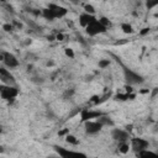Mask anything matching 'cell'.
Here are the masks:
<instances>
[{
	"instance_id": "cell-30",
	"label": "cell",
	"mask_w": 158,
	"mask_h": 158,
	"mask_svg": "<svg viewBox=\"0 0 158 158\" xmlns=\"http://www.w3.org/2000/svg\"><path fill=\"white\" fill-rule=\"evenodd\" d=\"M5 1H6V0H1V2H5Z\"/></svg>"
},
{
	"instance_id": "cell-7",
	"label": "cell",
	"mask_w": 158,
	"mask_h": 158,
	"mask_svg": "<svg viewBox=\"0 0 158 158\" xmlns=\"http://www.w3.org/2000/svg\"><path fill=\"white\" fill-rule=\"evenodd\" d=\"M130 146L135 153H138V152L148 148L149 142L143 137H133V138H130Z\"/></svg>"
},
{
	"instance_id": "cell-4",
	"label": "cell",
	"mask_w": 158,
	"mask_h": 158,
	"mask_svg": "<svg viewBox=\"0 0 158 158\" xmlns=\"http://www.w3.org/2000/svg\"><path fill=\"white\" fill-rule=\"evenodd\" d=\"M0 60L4 63V65L9 69H14V68H17L20 65V62L17 59V57L14 54V53H10V52H6V51H2L1 54H0Z\"/></svg>"
},
{
	"instance_id": "cell-17",
	"label": "cell",
	"mask_w": 158,
	"mask_h": 158,
	"mask_svg": "<svg viewBox=\"0 0 158 158\" xmlns=\"http://www.w3.org/2000/svg\"><path fill=\"white\" fill-rule=\"evenodd\" d=\"M64 139H65V142H67L68 144H72V146H77V144H79V139H78L74 135H72V133L65 135V136H64Z\"/></svg>"
},
{
	"instance_id": "cell-12",
	"label": "cell",
	"mask_w": 158,
	"mask_h": 158,
	"mask_svg": "<svg viewBox=\"0 0 158 158\" xmlns=\"http://www.w3.org/2000/svg\"><path fill=\"white\" fill-rule=\"evenodd\" d=\"M0 79H1L2 84H10V85H12L15 83L14 75L10 73L9 69H6V67H1L0 68Z\"/></svg>"
},
{
	"instance_id": "cell-2",
	"label": "cell",
	"mask_w": 158,
	"mask_h": 158,
	"mask_svg": "<svg viewBox=\"0 0 158 158\" xmlns=\"http://www.w3.org/2000/svg\"><path fill=\"white\" fill-rule=\"evenodd\" d=\"M19 95V89L10 84H1L0 85V96L9 104H12Z\"/></svg>"
},
{
	"instance_id": "cell-18",
	"label": "cell",
	"mask_w": 158,
	"mask_h": 158,
	"mask_svg": "<svg viewBox=\"0 0 158 158\" xmlns=\"http://www.w3.org/2000/svg\"><path fill=\"white\" fill-rule=\"evenodd\" d=\"M144 6L147 10H153L158 6V0H144Z\"/></svg>"
},
{
	"instance_id": "cell-5",
	"label": "cell",
	"mask_w": 158,
	"mask_h": 158,
	"mask_svg": "<svg viewBox=\"0 0 158 158\" xmlns=\"http://www.w3.org/2000/svg\"><path fill=\"white\" fill-rule=\"evenodd\" d=\"M123 77L126 79V83L130 85H136V84H141L143 83V77L141 74H138L137 72L132 70V69H123Z\"/></svg>"
},
{
	"instance_id": "cell-15",
	"label": "cell",
	"mask_w": 158,
	"mask_h": 158,
	"mask_svg": "<svg viewBox=\"0 0 158 158\" xmlns=\"http://www.w3.org/2000/svg\"><path fill=\"white\" fill-rule=\"evenodd\" d=\"M136 156H137V157H143V158H147V157L156 158V157H158V153L152 152V151H149L148 148H146V149H143V151H141V152L136 153Z\"/></svg>"
},
{
	"instance_id": "cell-19",
	"label": "cell",
	"mask_w": 158,
	"mask_h": 158,
	"mask_svg": "<svg viewBox=\"0 0 158 158\" xmlns=\"http://www.w3.org/2000/svg\"><path fill=\"white\" fill-rule=\"evenodd\" d=\"M110 64H111V60H110V59H106V58L100 59V60L98 62V67H99L100 69H105V68H107Z\"/></svg>"
},
{
	"instance_id": "cell-22",
	"label": "cell",
	"mask_w": 158,
	"mask_h": 158,
	"mask_svg": "<svg viewBox=\"0 0 158 158\" xmlns=\"http://www.w3.org/2000/svg\"><path fill=\"white\" fill-rule=\"evenodd\" d=\"M99 20H100V22H101V23H102L105 27H109V26H111V22H110V20H109L107 17H105V16H101Z\"/></svg>"
},
{
	"instance_id": "cell-14",
	"label": "cell",
	"mask_w": 158,
	"mask_h": 158,
	"mask_svg": "<svg viewBox=\"0 0 158 158\" xmlns=\"http://www.w3.org/2000/svg\"><path fill=\"white\" fill-rule=\"evenodd\" d=\"M117 148H118V152L120 153L126 154L131 149V146H130V142L128 141H121V142H117Z\"/></svg>"
},
{
	"instance_id": "cell-16",
	"label": "cell",
	"mask_w": 158,
	"mask_h": 158,
	"mask_svg": "<svg viewBox=\"0 0 158 158\" xmlns=\"http://www.w3.org/2000/svg\"><path fill=\"white\" fill-rule=\"evenodd\" d=\"M120 28H121V31H122L125 35H132V33L135 32V30H133L132 25H131V23H128V22H122V23H121V26H120Z\"/></svg>"
},
{
	"instance_id": "cell-28",
	"label": "cell",
	"mask_w": 158,
	"mask_h": 158,
	"mask_svg": "<svg viewBox=\"0 0 158 158\" xmlns=\"http://www.w3.org/2000/svg\"><path fill=\"white\" fill-rule=\"evenodd\" d=\"M132 127H133L132 125H126V126H125V128H126L128 132H131V131H132Z\"/></svg>"
},
{
	"instance_id": "cell-11",
	"label": "cell",
	"mask_w": 158,
	"mask_h": 158,
	"mask_svg": "<svg viewBox=\"0 0 158 158\" xmlns=\"http://www.w3.org/2000/svg\"><path fill=\"white\" fill-rule=\"evenodd\" d=\"M98 17L95 16V15H93V14H89V12H81L80 15H79V19H78V21H79V25L83 27V28H85L89 23H91L94 20H96Z\"/></svg>"
},
{
	"instance_id": "cell-20",
	"label": "cell",
	"mask_w": 158,
	"mask_h": 158,
	"mask_svg": "<svg viewBox=\"0 0 158 158\" xmlns=\"http://www.w3.org/2000/svg\"><path fill=\"white\" fill-rule=\"evenodd\" d=\"M64 54H65V57H68L69 59H74V58H75L74 49H73V48H70V47L64 48Z\"/></svg>"
},
{
	"instance_id": "cell-13",
	"label": "cell",
	"mask_w": 158,
	"mask_h": 158,
	"mask_svg": "<svg viewBox=\"0 0 158 158\" xmlns=\"http://www.w3.org/2000/svg\"><path fill=\"white\" fill-rule=\"evenodd\" d=\"M136 98V94L135 93H117L115 96H114V100L116 101H127V100H133Z\"/></svg>"
},
{
	"instance_id": "cell-24",
	"label": "cell",
	"mask_w": 158,
	"mask_h": 158,
	"mask_svg": "<svg viewBox=\"0 0 158 158\" xmlns=\"http://www.w3.org/2000/svg\"><path fill=\"white\" fill-rule=\"evenodd\" d=\"M149 33V27H143L141 31H139V35L141 36H146V35H148Z\"/></svg>"
},
{
	"instance_id": "cell-31",
	"label": "cell",
	"mask_w": 158,
	"mask_h": 158,
	"mask_svg": "<svg viewBox=\"0 0 158 158\" xmlns=\"http://www.w3.org/2000/svg\"><path fill=\"white\" fill-rule=\"evenodd\" d=\"M105 1H106V0H105Z\"/></svg>"
},
{
	"instance_id": "cell-6",
	"label": "cell",
	"mask_w": 158,
	"mask_h": 158,
	"mask_svg": "<svg viewBox=\"0 0 158 158\" xmlns=\"http://www.w3.org/2000/svg\"><path fill=\"white\" fill-rule=\"evenodd\" d=\"M84 123V131H85V133H88V135H96V133H99L101 130H102V127H104V125L96 118V120H89V121H85V122H83Z\"/></svg>"
},
{
	"instance_id": "cell-8",
	"label": "cell",
	"mask_w": 158,
	"mask_h": 158,
	"mask_svg": "<svg viewBox=\"0 0 158 158\" xmlns=\"http://www.w3.org/2000/svg\"><path fill=\"white\" fill-rule=\"evenodd\" d=\"M102 115H105L102 111L100 110H93V109H81L80 111V121L85 122L89 120H96L99 117H101Z\"/></svg>"
},
{
	"instance_id": "cell-9",
	"label": "cell",
	"mask_w": 158,
	"mask_h": 158,
	"mask_svg": "<svg viewBox=\"0 0 158 158\" xmlns=\"http://www.w3.org/2000/svg\"><path fill=\"white\" fill-rule=\"evenodd\" d=\"M111 138L116 142L130 141V132L126 128H112L111 130Z\"/></svg>"
},
{
	"instance_id": "cell-10",
	"label": "cell",
	"mask_w": 158,
	"mask_h": 158,
	"mask_svg": "<svg viewBox=\"0 0 158 158\" xmlns=\"http://www.w3.org/2000/svg\"><path fill=\"white\" fill-rule=\"evenodd\" d=\"M53 148H54V151L57 152V154H58L59 157H63V158L69 157V156H83V157H85V154H84V153L75 152V151H72V149H68V148H64V147L54 146Z\"/></svg>"
},
{
	"instance_id": "cell-29",
	"label": "cell",
	"mask_w": 158,
	"mask_h": 158,
	"mask_svg": "<svg viewBox=\"0 0 158 158\" xmlns=\"http://www.w3.org/2000/svg\"><path fill=\"white\" fill-rule=\"evenodd\" d=\"M56 40V36H48V41H54Z\"/></svg>"
},
{
	"instance_id": "cell-23",
	"label": "cell",
	"mask_w": 158,
	"mask_h": 158,
	"mask_svg": "<svg viewBox=\"0 0 158 158\" xmlns=\"http://www.w3.org/2000/svg\"><path fill=\"white\" fill-rule=\"evenodd\" d=\"M12 28H14V27H12V25H11V23H4V25H2V30H4V31H6V32L12 31Z\"/></svg>"
},
{
	"instance_id": "cell-1",
	"label": "cell",
	"mask_w": 158,
	"mask_h": 158,
	"mask_svg": "<svg viewBox=\"0 0 158 158\" xmlns=\"http://www.w3.org/2000/svg\"><path fill=\"white\" fill-rule=\"evenodd\" d=\"M67 14H68L67 7L54 2L48 4L47 7H43L41 10V15L48 21H54L56 19H63L64 16H67Z\"/></svg>"
},
{
	"instance_id": "cell-27",
	"label": "cell",
	"mask_w": 158,
	"mask_h": 158,
	"mask_svg": "<svg viewBox=\"0 0 158 158\" xmlns=\"http://www.w3.org/2000/svg\"><path fill=\"white\" fill-rule=\"evenodd\" d=\"M56 40L57 41H63L64 40V35L63 33H57L56 35Z\"/></svg>"
},
{
	"instance_id": "cell-26",
	"label": "cell",
	"mask_w": 158,
	"mask_h": 158,
	"mask_svg": "<svg viewBox=\"0 0 158 158\" xmlns=\"http://www.w3.org/2000/svg\"><path fill=\"white\" fill-rule=\"evenodd\" d=\"M68 133H69V130H68V128H63L62 131L58 132V136H65V135H68Z\"/></svg>"
},
{
	"instance_id": "cell-3",
	"label": "cell",
	"mask_w": 158,
	"mask_h": 158,
	"mask_svg": "<svg viewBox=\"0 0 158 158\" xmlns=\"http://www.w3.org/2000/svg\"><path fill=\"white\" fill-rule=\"evenodd\" d=\"M84 30H85V32H86L88 36L95 37V36H99V35L105 33L106 30H107V27H105V26L100 22V20L96 19V20H94L91 23H89Z\"/></svg>"
},
{
	"instance_id": "cell-25",
	"label": "cell",
	"mask_w": 158,
	"mask_h": 158,
	"mask_svg": "<svg viewBox=\"0 0 158 158\" xmlns=\"http://www.w3.org/2000/svg\"><path fill=\"white\" fill-rule=\"evenodd\" d=\"M158 95V88H153L151 90V98H156Z\"/></svg>"
},
{
	"instance_id": "cell-21",
	"label": "cell",
	"mask_w": 158,
	"mask_h": 158,
	"mask_svg": "<svg viewBox=\"0 0 158 158\" xmlns=\"http://www.w3.org/2000/svg\"><path fill=\"white\" fill-rule=\"evenodd\" d=\"M84 11L95 15V7H94L91 4H85V5H84Z\"/></svg>"
}]
</instances>
